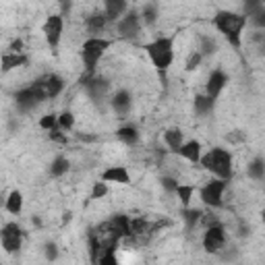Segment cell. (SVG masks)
<instances>
[{"mask_svg": "<svg viewBox=\"0 0 265 265\" xmlns=\"http://www.w3.org/2000/svg\"><path fill=\"white\" fill-rule=\"evenodd\" d=\"M247 23H249V19L243 12H232V10H218L214 17V27L236 50L243 46V29L247 27Z\"/></svg>", "mask_w": 265, "mask_h": 265, "instance_id": "cell-1", "label": "cell"}, {"mask_svg": "<svg viewBox=\"0 0 265 265\" xmlns=\"http://www.w3.org/2000/svg\"><path fill=\"white\" fill-rule=\"evenodd\" d=\"M145 54L149 56L151 64L156 66V71L164 75L174 62V35H162L156 37L153 41L143 46Z\"/></svg>", "mask_w": 265, "mask_h": 265, "instance_id": "cell-2", "label": "cell"}, {"mask_svg": "<svg viewBox=\"0 0 265 265\" xmlns=\"http://www.w3.org/2000/svg\"><path fill=\"white\" fill-rule=\"evenodd\" d=\"M199 166L205 168L207 172H212L214 178H220V180H228L232 178L234 170H232V153L224 147H214L209 149L207 153H203L201 160H199Z\"/></svg>", "mask_w": 265, "mask_h": 265, "instance_id": "cell-3", "label": "cell"}, {"mask_svg": "<svg viewBox=\"0 0 265 265\" xmlns=\"http://www.w3.org/2000/svg\"><path fill=\"white\" fill-rule=\"evenodd\" d=\"M226 189H228L226 180L212 178L207 185H203L199 189V197H201L203 205L212 207V209H220V207H224V191Z\"/></svg>", "mask_w": 265, "mask_h": 265, "instance_id": "cell-4", "label": "cell"}, {"mask_svg": "<svg viewBox=\"0 0 265 265\" xmlns=\"http://www.w3.org/2000/svg\"><path fill=\"white\" fill-rule=\"evenodd\" d=\"M21 243H23V228L17 222H8V224L0 228V245H2L4 253H8V255L17 253L21 249Z\"/></svg>", "mask_w": 265, "mask_h": 265, "instance_id": "cell-5", "label": "cell"}, {"mask_svg": "<svg viewBox=\"0 0 265 265\" xmlns=\"http://www.w3.org/2000/svg\"><path fill=\"white\" fill-rule=\"evenodd\" d=\"M62 31H64V15H50L46 17L44 25H41V33H44L48 46L52 50H56L60 46V39H62Z\"/></svg>", "mask_w": 265, "mask_h": 265, "instance_id": "cell-6", "label": "cell"}, {"mask_svg": "<svg viewBox=\"0 0 265 265\" xmlns=\"http://www.w3.org/2000/svg\"><path fill=\"white\" fill-rule=\"evenodd\" d=\"M224 245H226V230H224V226H222L220 222H218V224H214V226H207L205 236H203L205 253L216 255V253H220V251L224 249Z\"/></svg>", "mask_w": 265, "mask_h": 265, "instance_id": "cell-7", "label": "cell"}, {"mask_svg": "<svg viewBox=\"0 0 265 265\" xmlns=\"http://www.w3.org/2000/svg\"><path fill=\"white\" fill-rule=\"evenodd\" d=\"M116 31L120 37H135L141 31V17H139V10L129 8L124 15L116 21Z\"/></svg>", "mask_w": 265, "mask_h": 265, "instance_id": "cell-8", "label": "cell"}, {"mask_svg": "<svg viewBox=\"0 0 265 265\" xmlns=\"http://www.w3.org/2000/svg\"><path fill=\"white\" fill-rule=\"evenodd\" d=\"M81 83H83V87H85L87 95L93 97V100H100V97L106 95L108 87H110V83L106 77H100V75H91V77H81Z\"/></svg>", "mask_w": 265, "mask_h": 265, "instance_id": "cell-9", "label": "cell"}, {"mask_svg": "<svg viewBox=\"0 0 265 265\" xmlns=\"http://www.w3.org/2000/svg\"><path fill=\"white\" fill-rule=\"evenodd\" d=\"M226 85H228V75L222 71V68H216V71H212V75H209V79L205 83V91H207L205 95L212 97V100H218Z\"/></svg>", "mask_w": 265, "mask_h": 265, "instance_id": "cell-10", "label": "cell"}, {"mask_svg": "<svg viewBox=\"0 0 265 265\" xmlns=\"http://www.w3.org/2000/svg\"><path fill=\"white\" fill-rule=\"evenodd\" d=\"M102 183L106 185H131V174L127 170V166H110V168H106L100 176Z\"/></svg>", "mask_w": 265, "mask_h": 265, "instance_id": "cell-11", "label": "cell"}, {"mask_svg": "<svg viewBox=\"0 0 265 265\" xmlns=\"http://www.w3.org/2000/svg\"><path fill=\"white\" fill-rule=\"evenodd\" d=\"M110 106H112V110L116 112L118 118H124V116H129L131 108H133V97L127 89H118L112 95V100H110Z\"/></svg>", "mask_w": 265, "mask_h": 265, "instance_id": "cell-12", "label": "cell"}, {"mask_svg": "<svg viewBox=\"0 0 265 265\" xmlns=\"http://www.w3.org/2000/svg\"><path fill=\"white\" fill-rule=\"evenodd\" d=\"M27 64H29V56H27L25 52H21V54L4 52L2 56H0V71L2 73H10V71H15V68H21Z\"/></svg>", "mask_w": 265, "mask_h": 265, "instance_id": "cell-13", "label": "cell"}, {"mask_svg": "<svg viewBox=\"0 0 265 265\" xmlns=\"http://www.w3.org/2000/svg\"><path fill=\"white\" fill-rule=\"evenodd\" d=\"M174 153H178L180 158L191 162V164H199V160L203 156V145L199 141H195V139H191V141H185Z\"/></svg>", "mask_w": 265, "mask_h": 265, "instance_id": "cell-14", "label": "cell"}, {"mask_svg": "<svg viewBox=\"0 0 265 265\" xmlns=\"http://www.w3.org/2000/svg\"><path fill=\"white\" fill-rule=\"evenodd\" d=\"M129 8H131L129 2H124V0H106L102 12H104V17H106L108 23H116Z\"/></svg>", "mask_w": 265, "mask_h": 265, "instance_id": "cell-15", "label": "cell"}, {"mask_svg": "<svg viewBox=\"0 0 265 265\" xmlns=\"http://www.w3.org/2000/svg\"><path fill=\"white\" fill-rule=\"evenodd\" d=\"M41 85H44V93L46 100H52V97H58L64 89V79L58 75H46L41 77Z\"/></svg>", "mask_w": 265, "mask_h": 265, "instance_id": "cell-16", "label": "cell"}, {"mask_svg": "<svg viewBox=\"0 0 265 265\" xmlns=\"http://www.w3.org/2000/svg\"><path fill=\"white\" fill-rule=\"evenodd\" d=\"M15 104L19 110H23V112H29V110H33L39 102L35 100V95L31 91V87H23L15 93Z\"/></svg>", "mask_w": 265, "mask_h": 265, "instance_id": "cell-17", "label": "cell"}, {"mask_svg": "<svg viewBox=\"0 0 265 265\" xmlns=\"http://www.w3.org/2000/svg\"><path fill=\"white\" fill-rule=\"evenodd\" d=\"M106 17H104V12H91V15L85 17V27H87V31L91 33L89 37H100V33L106 29Z\"/></svg>", "mask_w": 265, "mask_h": 265, "instance_id": "cell-18", "label": "cell"}, {"mask_svg": "<svg viewBox=\"0 0 265 265\" xmlns=\"http://www.w3.org/2000/svg\"><path fill=\"white\" fill-rule=\"evenodd\" d=\"M87 241H89V261H91V265H97V261H100V257L104 253L106 243L102 241V234H97V232H89Z\"/></svg>", "mask_w": 265, "mask_h": 265, "instance_id": "cell-19", "label": "cell"}, {"mask_svg": "<svg viewBox=\"0 0 265 265\" xmlns=\"http://www.w3.org/2000/svg\"><path fill=\"white\" fill-rule=\"evenodd\" d=\"M162 139H164V143L168 145L172 151H176L180 145L185 143V133H183V129H178V127H170V129L164 131Z\"/></svg>", "mask_w": 265, "mask_h": 265, "instance_id": "cell-20", "label": "cell"}, {"mask_svg": "<svg viewBox=\"0 0 265 265\" xmlns=\"http://www.w3.org/2000/svg\"><path fill=\"white\" fill-rule=\"evenodd\" d=\"M4 209L10 214V216H19L23 212V193L12 189L8 195H6V201H4Z\"/></svg>", "mask_w": 265, "mask_h": 265, "instance_id": "cell-21", "label": "cell"}, {"mask_svg": "<svg viewBox=\"0 0 265 265\" xmlns=\"http://www.w3.org/2000/svg\"><path fill=\"white\" fill-rule=\"evenodd\" d=\"M68 170H71V160H68L66 156H56V158L52 160L50 168H48V172H50L52 178H60V176H64Z\"/></svg>", "mask_w": 265, "mask_h": 265, "instance_id": "cell-22", "label": "cell"}, {"mask_svg": "<svg viewBox=\"0 0 265 265\" xmlns=\"http://www.w3.org/2000/svg\"><path fill=\"white\" fill-rule=\"evenodd\" d=\"M116 137L120 139L124 145L133 147V145L139 143V129L133 127V124H124V127H120V129L116 131Z\"/></svg>", "mask_w": 265, "mask_h": 265, "instance_id": "cell-23", "label": "cell"}, {"mask_svg": "<svg viewBox=\"0 0 265 265\" xmlns=\"http://www.w3.org/2000/svg\"><path fill=\"white\" fill-rule=\"evenodd\" d=\"M116 245L118 241L116 239H110V243L104 245V253L97 261V265H118V259H116Z\"/></svg>", "mask_w": 265, "mask_h": 265, "instance_id": "cell-24", "label": "cell"}, {"mask_svg": "<svg viewBox=\"0 0 265 265\" xmlns=\"http://www.w3.org/2000/svg\"><path fill=\"white\" fill-rule=\"evenodd\" d=\"M195 112H197L199 116H207V114H212V110L216 108V100H212V97H207V95H197L195 97Z\"/></svg>", "mask_w": 265, "mask_h": 265, "instance_id": "cell-25", "label": "cell"}, {"mask_svg": "<svg viewBox=\"0 0 265 265\" xmlns=\"http://www.w3.org/2000/svg\"><path fill=\"white\" fill-rule=\"evenodd\" d=\"M112 44H114L112 39L102 37V35H100V37H87L85 41H83L81 50H97V52H106Z\"/></svg>", "mask_w": 265, "mask_h": 265, "instance_id": "cell-26", "label": "cell"}, {"mask_svg": "<svg viewBox=\"0 0 265 265\" xmlns=\"http://www.w3.org/2000/svg\"><path fill=\"white\" fill-rule=\"evenodd\" d=\"M139 17H141V23H145V25H156V21H158V4L156 2H147V4H143V8H141V12H139Z\"/></svg>", "mask_w": 265, "mask_h": 265, "instance_id": "cell-27", "label": "cell"}, {"mask_svg": "<svg viewBox=\"0 0 265 265\" xmlns=\"http://www.w3.org/2000/svg\"><path fill=\"white\" fill-rule=\"evenodd\" d=\"M151 232V222L147 218H133L131 220V236H143Z\"/></svg>", "mask_w": 265, "mask_h": 265, "instance_id": "cell-28", "label": "cell"}, {"mask_svg": "<svg viewBox=\"0 0 265 265\" xmlns=\"http://www.w3.org/2000/svg\"><path fill=\"white\" fill-rule=\"evenodd\" d=\"M203 216H205V214L201 212V209H189V207L183 209V218H185V222H187V228H189V230H193L197 224H201V222H203Z\"/></svg>", "mask_w": 265, "mask_h": 265, "instance_id": "cell-29", "label": "cell"}, {"mask_svg": "<svg viewBox=\"0 0 265 265\" xmlns=\"http://www.w3.org/2000/svg\"><path fill=\"white\" fill-rule=\"evenodd\" d=\"M56 127H58L62 133H71V131L75 129V114L71 112V110H64V112L58 114Z\"/></svg>", "mask_w": 265, "mask_h": 265, "instance_id": "cell-30", "label": "cell"}, {"mask_svg": "<svg viewBox=\"0 0 265 265\" xmlns=\"http://www.w3.org/2000/svg\"><path fill=\"white\" fill-rule=\"evenodd\" d=\"M247 174L253 180H263L265 178V162H263V158H255L253 162H251L249 168H247Z\"/></svg>", "mask_w": 265, "mask_h": 265, "instance_id": "cell-31", "label": "cell"}, {"mask_svg": "<svg viewBox=\"0 0 265 265\" xmlns=\"http://www.w3.org/2000/svg\"><path fill=\"white\" fill-rule=\"evenodd\" d=\"M195 191H197V189H195L193 185H180V183H178V187H176V193H174V195L180 199V203H183V209H185V207H189V203H191V199H193Z\"/></svg>", "mask_w": 265, "mask_h": 265, "instance_id": "cell-32", "label": "cell"}, {"mask_svg": "<svg viewBox=\"0 0 265 265\" xmlns=\"http://www.w3.org/2000/svg\"><path fill=\"white\" fill-rule=\"evenodd\" d=\"M201 56L205 58V56H214V54L218 52V41L216 39H212V37H207V35H203L201 39H199V50H197Z\"/></svg>", "mask_w": 265, "mask_h": 265, "instance_id": "cell-33", "label": "cell"}, {"mask_svg": "<svg viewBox=\"0 0 265 265\" xmlns=\"http://www.w3.org/2000/svg\"><path fill=\"white\" fill-rule=\"evenodd\" d=\"M110 193V187L106 183H102V180H97V183H93L91 187V193H89V199L91 201H97V199H104L106 195Z\"/></svg>", "mask_w": 265, "mask_h": 265, "instance_id": "cell-34", "label": "cell"}, {"mask_svg": "<svg viewBox=\"0 0 265 265\" xmlns=\"http://www.w3.org/2000/svg\"><path fill=\"white\" fill-rule=\"evenodd\" d=\"M201 62H203V56H201V54H199L197 50H195V52H191V54H189L185 68H187L189 73H193V71H197V68L201 66Z\"/></svg>", "mask_w": 265, "mask_h": 265, "instance_id": "cell-35", "label": "cell"}, {"mask_svg": "<svg viewBox=\"0 0 265 265\" xmlns=\"http://www.w3.org/2000/svg\"><path fill=\"white\" fill-rule=\"evenodd\" d=\"M56 120H58V114H44L39 118V129L50 133L52 129H56Z\"/></svg>", "mask_w": 265, "mask_h": 265, "instance_id": "cell-36", "label": "cell"}, {"mask_svg": "<svg viewBox=\"0 0 265 265\" xmlns=\"http://www.w3.org/2000/svg\"><path fill=\"white\" fill-rule=\"evenodd\" d=\"M58 255H60L58 245L56 243H46V247H44V257H46V261L54 263V261L58 259Z\"/></svg>", "mask_w": 265, "mask_h": 265, "instance_id": "cell-37", "label": "cell"}, {"mask_svg": "<svg viewBox=\"0 0 265 265\" xmlns=\"http://www.w3.org/2000/svg\"><path fill=\"white\" fill-rule=\"evenodd\" d=\"M48 139H50V141H54V143H60V145H66V143H68L66 133H62L58 127H56V129H52V131L48 133Z\"/></svg>", "mask_w": 265, "mask_h": 265, "instance_id": "cell-38", "label": "cell"}, {"mask_svg": "<svg viewBox=\"0 0 265 265\" xmlns=\"http://www.w3.org/2000/svg\"><path fill=\"white\" fill-rule=\"evenodd\" d=\"M162 189L166 191V193H176V187H178V180L176 178H172V176H164L162 180Z\"/></svg>", "mask_w": 265, "mask_h": 265, "instance_id": "cell-39", "label": "cell"}, {"mask_svg": "<svg viewBox=\"0 0 265 265\" xmlns=\"http://www.w3.org/2000/svg\"><path fill=\"white\" fill-rule=\"evenodd\" d=\"M6 52H12V54H21L23 52V39H12L10 44H8V50Z\"/></svg>", "mask_w": 265, "mask_h": 265, "instance_id": "cell-40", "label": "cell"}, {"mask_svg": "<svg viewBox=\"0 0 265 265\" xmlns=\"http://www.w3.org/2000/svg\"><path fill=\"white\" fill-rule=\"evenodd\" d=\"M4 201H6V197H2V195H0V209L4 207Z\"/></svg>", "mask_w": 265, "mask_h": 265, "instance_id": "cell-41", "label": "cell"}]
</instances>
